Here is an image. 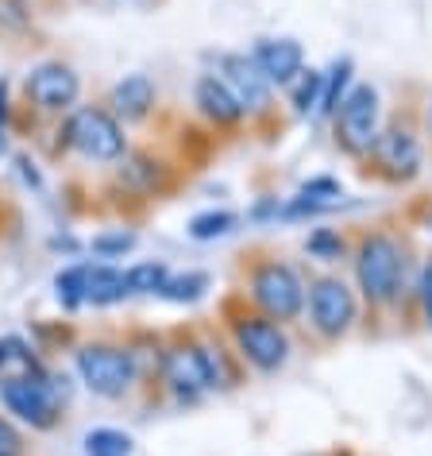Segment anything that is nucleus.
Returning a JSON list of instances; mask_svg holds the SVG:
<instances>
[{
	"instance_id": "6",
	"label": "nucleus",
	"mask_w": 432,
	"mask_h": 456,
	"mask_svg": "<svg viewBox=\"0 0 432 456\" xmlns=\"http://www.w3.org/2000/svg\"><path fill=\"white\" fill-rule=\"evenodd\" d=\"M252 302L259 305V314H267L270 322L286 325L305 310V282L298 279V271L267 259L252 271Z\"/></svg>"
},
{
	"instance_id": "24",
	"label": "nucleus",
	"mask_w": 432,
	"mask_h": 456,
	"mask_svg": "<svg viewBox=\"0 0 432 456\" xmlns=\"http://www.w3.org/2000/svg\"><path fill=\"white\" fill-rule=\"evenodd\" d=\"M293 94H290V105L293 112H309L313 105H321V86H324V74L316 70H301L298 77H293Z\"/></svg>"
},
{
	"instance_id": "23",
	"label": "nucleus",
	"mask_w": 432,
	"mask_h": 456,
	"mask_svg": "<svg viewBox=\"0 0 432 456\" xmlns=\"http://www.w3.org/2000/svg\"><path fill=\"white\" fill-rule=\"evenodd\" d=\"M236 228V213L228 209H212V213H197L189 221V236L193 240H216V236L232 232Z\"/></svg>"
},
{
	"instance_id": "1",
	"label": "nucleus",
	"mask_w": 432,
	"mask_h": 456,
	"mask_svg": "<svg viewBox=\"0 0 432 456\" xmlns=\"http://www.w3.org/2000/svg\"><path fill=\"white\" fill-rule=\"evenodd\" d=\"M402 275H405L402 244L386 232L363 236V244L356 252V279H359L363 298H367L371 305L394 302L397 290H402Z\"/></svg>"
},
{
	"instance_id": "4",
	"label": "nucleus",
	"mask_w": 432,
	"mask_h": 456,
	"mask_svg": "<svg viewBox=\"0 0 432 456\" xmlns=\"http://www.w3.org/2000/svg\"><path fill=\"white\" fill-rule=\"evenodd\" d=\"M336 120V147L351 159H363L379 143V89L374 86H351L348 97L332 112Z\"/></svg>"
},
{
	"instance_id": "14",
	"label": "nucleus",
	"mask_w": 432,
	"mask_h": 456,
	"mask_svg": "<svg viewBox=\"0 0 432 456\" xmlns=\"http://www.w3.org/2000/svg\"><path fill=\"white\" fill-rule=\"evenodd\" d=\"M193 101H197V109L216 124V128H232V124L244 120V105L236 101L232 89L220 82V74H201L197 89H193Z\"/></svg>"
},
{
	"instance_id": "17",
	"label": "nucleus",
	"mask_w": 432,
	"mask_h": 456,
	"mask_svg": "<svg viewBox=\"0 0 432 456\" xmlns=\"http://www.w3.org/2000/svg\"><path fill=\"white\" fill-rule=\"evenodd\" d=\"M12 375H43V363L24 337H0V383Z\"/></svg>"
},
{
	"instance_id": "12",
	"label": "nucleus",
	"mask_w": 432,
	"mask_h": 456,
	"mask_svg": "<svg viewBox=\"0 0 432 456\" xmlns=\"http://www.w3.org/2000/svg\"><path fill=\"white\" fill-rule=\"evenodd\" d=\"M220 82L236 94L244 112H267L270 82L255 66V59H247V54H220Z\"/></svg>"
},
{
	"instance_id": "16",
	"label": "nucleus",
	"mask_w": 432,
	"mask_h": 456,
	"mask_svg": "<svg viewBox=\"0 0 432 456\" xmlns=\"http://www.w3.org/2000/svg\"><path fill=\"white\" fill-rule=\"evenodd\" d=\"M116 178H120V186L135 193V198H155V193H163L166 190V167L158 163L155 155H147V151H132V155H124V163L116 170Z\"/></svg>"
},
{
	"instance_id": "8",
	"label": "nucleus",
	"mask_w": 432,
	"mask_h": 456,
	"mask_svg": "<svg viewBox=\"0 0 432 456\" xmlns=\"http://www.w3.org/2000/svg\"><path fill=\"white\" fill-rule=\"evenodd\" d=\"M77 375L93 395L120 398L135 383V360L120 345H82L77 348Z\"/></svg>"
},
{
	"instance_id": "18",
	"label": "nucleus",
	"mask_w": 432,
	"mask_h": 456,
	"mask_svg": "<svg viewBox=\"0 0 432 456\" xmlns=\"http://www.w3.org/2000/svg\"><path fill=\"white\" fill-rule=\"evenodd\" d=\"M128 294L124 271L105 267V264H89V282H85V302L89 305H112Z\"/></svg>"
},
{
	"instance_id": "3",
	"label": "nucleus",
	"mask_w": 432,
	"mask_h": 456,
	"mask_svg": "<svg viewBox=\"0 0 432 456\" xmlns=\"http://www.w3.org/2000/svg\"><path fill=\"white\" fill-rule=\"evenodd\" d=\"M0 403L12 414L16 421L24 426L47 433L62 421V403H59V391H54L51 375H12V379L0 383Z\"/></svg>"
},
{
	"instance_id": "25",
	"label": "nucleus",
	"mask_w": 432,
	"mask_h": 456,
	"mask_svg": "<svg viewBox=\"0 0 432 456\" xmlns=\"http://www.w3.org/2000/svg\"><path fill=\"white\" fill-rule=\"evenodd\" d=\"M85 282H89V264L62 271V275L54 279V287H59V298L74 310V305H82V302H85Z\"/></svg>"
},
{
	"instance_id": "5",
	"label": "nucleus",
	"mask_w": 432,
	"mask_h": 456,
	"mask_svg": "<svg viewBox=\"0 0 432 456\" xmlns=\"http://www.w3.org/2000/svg\"><path fill=\"white\" fill-rule=\"evenodd\" d=\"M232 340H236V348H240V356L252 363L255 371H278L282 363H286L290 356V340L286 333H282V325L278 322H270L267 314H259V310H240V314H232Z\"/></svg>"
},
{
	"instance_id": "9",
	"label": "nucleus",
	"mask_w": 432,
	"mask_h": 456,
	"mask_svg": "<svg viewBox=\"0 0 432 456\" xmlns=\"http://www.w3.org/2000/svg\"><path fill=\"white\" fill-rule=\"evenodd\" d=\"M309 322L324 340H340L356 325V294L344 279L324 275L309 282Z\"/></svg>"
},
{
	"instance_id": "33",
	"label": "nucleus",
	"mask_w": 432,
	"mask_h": 456,
	"mask_svg": "<svg viewBox=\"0 0 432 456\" xmlns=\"http://www.w3.org/2000/svg\"><path fill=\"white\" fill-rule=\"evenodd\" d=\"M428 124H432V112H428Z\"/></svg>"
},
{
	"instance_id": "20",
	"label": "nucleus",
	"mask_w": 432,
	"mask_h": 456,
	"mask_svg": "<svg viewBox=\"0 0 432 456\" xmlns=\"http://www.w3.org/2000/svg\"><path fill=\"white\" fill-rule=\"evenodd\" d=\"M170 279V267L163 259H147V264H135L132 271H124V282H128V294H158Z\"/></svg>"
},
{
	"instance_id": "19",
	"label": "nucleus",
	"mask_w": 432,
	"mask_h": 456,
	"mask_svg": "<svg viewBox=\"0 0 432 456\" xmlns=\"http://www.w3.org/2000/svg\"><path fill=\"white\" fill-rule=\"evenodd\" d=\"M348 82H351V59L332 62V70L324 74V86H321V105H316L321 117H332L340 109V101L348 97Z\"/></svg>"
},
{
	"instance_id": "26",
	"label": "nucleus",
	"mask_w": 432,
	"mask_h": 456,
	"mask_svg": "<svg viewBox=\"0 0 432 456\" xmlns=\"http://www.w3.org/2000/svg\"><path fill=\"white\" fill-rule=\"evenodd\" d=\"M36 12H31V0H0V31H28Z\"/></svg>"
},
{
	"instance_id": "28",
	"label": "nucleus",
	"mask_w": 432,
	"mask_h": 456,
	"mask_svg": "<svg viewBox=\"0 0 432 456\" xmlns=\"http://www.w3.org/2000/svg\"><path fill=\"white\" fill-rule=\"evenodd\" d=\"M135 248V236L132 232H108V236H93V256L108 259V256H124Z\"/></svg>"
},
{
	"instance_id": "15",
	"label": "nucleus",
	"mask_w": 432,
	"mask_h": 456,
	"mask_svg": "<svg viewBox=\"0 0 432 456\" xmlns=\"http://www.w3.org/2000/svg\"><path fill=\"white\" fill-rule=\"evenodd\" d=\"M108 112L116 117L120 124H135V120H143L147 112L155 109V82L147 74H132V77H124V82L112 86V94H108Z\"/></svg>"
},
{
	"instance_id": "13",
	"label": "nucleus",
	"mask_w": 432,
	"mask_h": 456,
	"mask_svg": "<svg viewBox=\"0 0 432 456\" xmlns=\"http://www.w3.org/2000/svg\"><path fill=\"white\" fill-rule=\"evenodd\" d=\"M252 59L263 70L267 82H275V86H290L305 70V51L298 39H259Z\"/></svg>"
},
{
	"instance_id": "22",
	"label": "nucleus",
	"mask_w": 432,
	"mask_h": 456,
	"mask_svg": "<svg viewBox=\"0 0 432 456\" xmlns=\"http://www.w3.org/2000/svg\"><path fill=\"white\" fill-rule=\"evenodd\" d=\"M85 456H132V437L120 429L85 433Z\"/></svg>"
},
{
	"instance_id": "31",
	"label": "nucleus",
	"mask_w": 432,
	"mask_h": 456,
	"mask_svg": "<svg viewBox=\"0 0 432 456\" xmlns=\"http://www.w3.org/2000/svg\"><path fill=\"white\" fill-rule=\"evenodd\" d=\"M8 120V82H0V128Z\"/></svg>"
},
{
	"instance_id": "2",
	"label": "nucleus",
	"mask_w": 432,
	"mask_h": 456,
	"mask_svg": "<svg viewBox=\"0 0 432 456\" xmlns=\"http://www.w3.org/2000/svg\"><path fill=\"white\" fill-rule=\"evenodd\" d=\"M62 135H66V147H74V151L82 159H89V163H112V159H120L128 151L120 120L112 117L108 109H97V105L74 109Z\"/></svg>"
},
{
	"instance_id": "21",
	"label": "nucleus",
	"mask_w": 432,
	"mask_h": 456,
	"mask_svg": "<svg viewBox=\"0 0 432 456\" xmlns=\"http://www.w3.org/2000/svg\"><path fill=\"white\" fill-rule=\"evenodd\" d=\"M204 290H209V275H204V271H189V275H170L158 294H163L166 302L181 305V302H197Z\"/></svg>"
},
{
	"instance_id": "32",
	"label": "nucleus",
	"mask_w": 432,
	"mask_h": 456,
	"mask_svg": "<svg viewBox=\"0 0 432 456\" xmlns=\"http://www.w3.org/2000/svg\"><path fill=\"white\" fill-rule=\"evenodd\" d=\"M0 155H4V132H0Z\"/></svg>"
},
{
	"instance_id": "30",
	"label": "nucleus",
	"mask_w": 432,
	"mask_h": 456,
	"mask_svg": "<svg viewBox=\"0 0 432 456\" xmlns=\"http://www.w3.org/2000/svg\"><path fill=\"white\" fill-rule=\"evenodd\" d=\"M417 302H420V310H425V322L432 325V259L425 264V271H420V282H417Z\"/></svg>"
},
{
	"instance_id": "11",
	"label": "nucleus",
	"mask_w": 432,
	"mask_h": 456,
	"mask_svg": "<svg viewBox=\"0 0 432 456\" xmlns=\"http://www.w3.org/2000/svg\"><path fill=\"white\" fill-rule=\"evenodd\" d=\"M371 155L379 163V175L390 182H409L420 170V140L409 124H390L386 132H379V143Z\"/></svg>"
},
{
	"instance_id": "27",
	"label": "nucleus",
	"mask_w": 432,
	"mask_h": 456,
	"mask_svg": "<svg viewBox=\"0 0 432 456\" xmlns=\"http://www.w3.org/2000/svg\"><path fill=\"white\" fill-rule=\"evenodd\" d=\"M305 248H309L316 259H336L340 252H344V236H340V232H328V228H316Z\"/></svg>"
},
{
	"instance_id": "7",
	"label": "nucleus",
	"mask_w": 432,
	"mask_h": 456,
	"mask_svg": "<svg viewBox=\"0 0 432 456\" xmlns=\"http://www.w3.org/2000/svg\"><path fill=\"white\" fill-rule=\"evenodd\" d=\"M158 371H163V383L181 403H197L201 395L216 391L204 340H178V345H170L163 352V360H158Z\"/></svg>"
},
{
	"instance_id": "29",
	"label": "nucleus",
	"mask_w": 432,
	"mask_h": 456,
	"mask_svg": "<svg viewBox=\"0 0 432 456\" xmlns=\"http://www.w3.org/2000/svg\"><path fill=\"white\" fill-rule=\"evenodd\" d=\"M0 456H28V441L24 433L16 429L12 418L0 414Z\"/></svg>"
},
{
	"instance_id": "10",
	"label": "nucleus",
	"mask_w": 432,
	"mask_h": 456,
	"mask_svg": "<svg viewBox=\"0 0 432 456\" xmlns=\"http://www.w3.org/2000/svg\"><path fill=\"white\" fill-rule=\"evenodd\" d=\"M24 94L39 112H74L82 97V77L66 62H43L24 77Z\"/></svg>"
}]
</instances>
